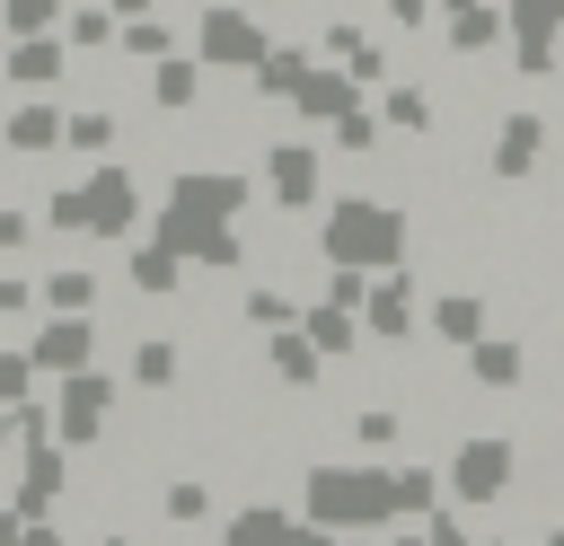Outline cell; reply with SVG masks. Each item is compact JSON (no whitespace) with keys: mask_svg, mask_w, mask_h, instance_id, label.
<instances>
[{"mask_svg":"<svg viewBox=\"0 0 564 546\" xmlns=\"http://www.w3.org/2000/svg\"><path fill=\"white\" fill-rule=\"evenodd\" d=\"M9 141H18V150H44V141H53V114H18V132H9Z\"/></svg>","mask_w":564,"mask_h":546,"instance_id":"5","label":"cell"},{"mask_svg":"<svg viewBox=\"0 0 564 546\" xmlns=\"http://www.w3.org/2000/svg\"><path fill=\"white\" fill-rule=\"evenodd\" d=\"M97 405H106V387H70V396H62V432L88 440V432H97Z\"/></svg>","mask_w":564,"mask_h":546,"instance_id":"3","label":"cell"},{"mask_svg":"<svg viewBox=\"0 0 564 546\" xmlns=\"http://www.w3.org/2000/svg\"><path fill=\"white\" fill-rule=\"evenodd\" d=\"M502 484H511V449H502V440H494V449L476 440V449L458 458V493H467V502H494Z\"/></svg>","mask_w":564,"mask_h":546,"instance_id":"1","label":"cell"},{"mask_svg":"<svg viewBox=\"0 0 564 546\" xmlns=\"http://www.w3.org/2000/svg\"><path fill=\"white\" fill-rule=\"evenodd\" d=\"M476 370H485V379H511V370H520V352H511V343H485V352H476Z\"/></svg>","mask_w":564,"mask_h":546,"instance_id":"6","label":"cell"},{"mask_svg":"<svg viewBox=\"0 0 564 546\" xmlns=\"http://www.w3.org/2000/svg\"><path fill=\"white\" fill-rule=\"evenodd\" d=\"M555 546H564V537H555Z\"/></svg>","mask_w":564,"mask_h":546,"instance_id":"8","label":"cell"},{"mask_svg":"<svg viewBox=\"0 0 564 546\" xmlns=\"http://www.w3.org/2000/svg\"><path fill=\"white\" fill-rule=\"evenodd\" d=\"M203 53H256V35L238 18H203Z\"/></svg>","mask_w":564,"mask_h":546,"instance_id":"4","label":"cell"},{"mask_svg":"<svg viewBox=\"0 0 564 546\" xmlns=\"http://www.w3.org/2000/svg\"><path fill=\"white\" fill-rule=\"evenodd\" d=\"M53 299L62 308H88V273H53Z\"/></svg>","mask_w":564,"mask_h":546,"instance_id":"7","label":"cell"},{"mask_svg":"<svg viewBox=\"0 0 564 546\" xmlns=\"http://www.w3.org/2000/svg\"><path fill=\"white\" fill-rule=\"evenodd\" d=\"M35 361H44V370H79V361H88V326H53V335L35 343Z\"/></svg>","mask_w":564,"mask_h":546,"instance_id":"2","label":"cell"}]
</instances>
